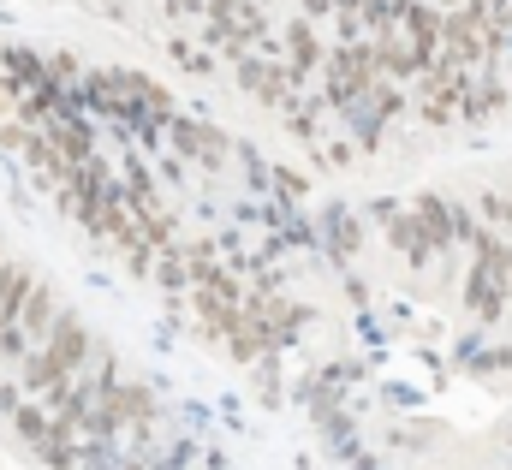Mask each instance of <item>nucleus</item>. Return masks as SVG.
Returning <instances> with one entry per match:
<instances>
[{
    "label": "nucleus",
    "instance_id": "f257e3e1",
    "mask_svg": "<svg viewBox=\"0 0 512 470\" xmlns=\"http://www.w3.org/2000/svg\"><path fill=\"white\" fill-rule=\"evenodd\" d=\"M90 102L96 108H108V114H120V119H173V96L161 90V84H149V78H137V72H90Z\"/></svg>",
    "mask_w": 512,
    "mask_h": 470
},
{
    "label": "nucleus",
    "instance_id": "f03ea898",
    "mask_svg": "<svg viewBox=\"0 0 512 470\" xmlns=\"http://www.w3.org/2000/svg\"><path fill=\"white\" fill-rule=\"evenodd\" d=\"M161 411H155V393L149 387H131V381H114L96 405H90V417H84V429L96 435V441H114V435H126V429H149Z\"/></svg>",
    "mask_w": 512,
    "mask_h": 470
},
{
    "label": "nucleus",
    "instance_id": "7ed1b4c3",
    "mask_svg": "<svg viewBox=\"0 0 512 470\" xmlns=\"http://www.w3.org/2000/svg\"><path fill=\"white\" fill-rule=\"evenodd\" d=\"M48 352L78 375V369H84V357H90V328H84L78 316H66V310H60V316H54V328H48Z\"/></svg>",
    "mask_w": 512,
    "mask_h": 470
},
{
    "label": "nucleus",
    "instance_id": "20e7f679",
    "mask_svg": "<svg viewBox=\"0 0 512 470\" xmlns=\"http://www.w3.org/2000/svg\"><path fill=\"white\" fill-rule=\"evenodd\" d=\"M239 84H245V96H251V102H268V108H286V102H292V84H286V72H280V66L245 60V66H239Z\"/></svg>",
    "mask_w": 512,
    "mask_h": 470
},
{
    "label": "nucleus",
    "instance_id": "39448f33",
    "mask_svg": "<svg viewBox=\"0 0 512 470\" xmlns=\"http://www.w3.org/2000/svg\"><path fill=\"white\" fill-rule=\"evenodd\" d=\"M286 54H292V66H286V84H304V78H310V66H322V42H316L310 18H298V24L286 30Z\"/></svg>",
    "mask_w": 512,
    "mask_h": 470
},
{
    "label": "nucleus",
    "instance_id": "423d86ee",
    "mask_svg": "<svg viewBox=\"0 0 512 470\" xmlns=\"http://www.w3.org/2000/svg\"><path fill=\"white\" fill-rule=\"evenodd\" d=\"M465 298H471V310H477L483 322H501V304H507V286H501V280H495V274H489V268L477 262V268H471V280H465Z\"/></svg>",
    "mask_w": 512,
    "mask_h": 470
},
{
    "label": "nucleus",
    "instance_id": "0eeeda50",
    "mask_svg": "<svg viewBox=\"0 0 512 470\" xmlns=\"http://www.w3.org/2000/svg\"><path fill=\"white\" fill-rule=\"evenodd\" d=\"M54 316H60L54 292H48V286H30V298L18 304V322H12V328H18L24 340H36V334H48V328H54Z\"/></svg>",
    "mask_w": 512,
    "mask_h": 470
},
{
    "label": "nucleus",
    "instance_id": "6e6552de",
    "mask_svg": "<svg viewBox=\"0 0 512 470\" xmlns=\"http://www.w3.org/2000/svg\"><path fill=\"white\" fill-rule=\"evenodd\" d=\"M387 221H393V227H387V244H393V250H405V256L417 262V268H429L435 244H429V233L417 227V215H387Z\"/></svg>",
    "mask_w": 512,
    "mask_h": 470
},
{
    "label": "nucleus",
    "instance_id": "1a4fd4ad",
    "mask_svg": "<svg viewBox=\"0 0 512 470\" xmlns=\"http://www.w3.org/2000/svg\"><path fill=\"white\" fill-rule=\"evenodd\" d=\"M66 381H72V369L54 352H36L24 363V387H30V393H54V387H66Z\"/></svg>",
    "mask_w": 512,
    "mask_h": 470
},
{
    "label": "nucleus",
    "instance_id": "9d476101",
    "mask_svg": "<svg viewBox=\"0 0 512 470\" xmlns=\"http://www.w3.org/2000/svg\"><path fill=\"white\" fill-rule=\"evenodd\" d=\"M417 227L429 233L435 250H441V244H453V215H447V203H441V197H417Z\"/></svg>",
    "mask_w": 512,
    "mask_h": 470
},
{
    "label": "nucleus",
    "instance_id": "9b49d317",
    "mask_svg": "<svg viewBox=\"0 0 512 470\" xmlns=\"http://www.w3.org/2000/svg\"><path fill=\"white\" fill-rule=\"evenodd\" d=\"M197 316H203V334H209V340H233V334H239V310H227V304L197 298Z\"/></svg>",
    "mask_w": 512,
    "mask_h": 470
},
{
    "label": "nucleus",
    "instance_id": "f8f14e48",
    "mask_svg": "<svg viewBox=\"0 0 512 470\" xmlns=\"http://www.w3.org/2000/svg\"><path fill=\"white\" fill-rule=\"evenodd\" d=\"M12 423H18V435H24L30 447H42V441H54V435H60V429L48 423V411H36V405H18V411H12Z\"/></svg>",
    "mask_w": 512,
    "mask_h": 470
},
{
    "label": "nucleus",
    "instance_id": "ddd939ff",
    "mask_svg": "<svg viewBox=\"0 0 512 470\" xmlns=\"http://www.w3.org/2000/svg\"><path fill=\"white\" fill-rule=\"evenodd\" d=\"M483 215H489L495 238H507V233H512V197H501V191H483Z\"/></svg>",
    "mask_w": 512,
    "mask_h": 470
},
{
    "label": "nucleus",
    "instance_id": "4468645a",
    "mask_svg": "<svg viewBox=\"0 0 512 470\" xmlns=\"http://www.w3.org/2000/svg\"><path fill=\"white\" fill-rule=\"evenodd\" d=\"M24 346H30V340H24L18 328H0V352L6 357H24Z\"/></svg>",
    "mask_w": 512,
    "mask_h": 470
},
{
    "label": "nucleus",
    "instance_id": "2eb2a0df",
    "mask_svg": "<svg viewBox=\"0 0 512 470\" xmlns=\"http://www.w3.org/2000/svg\"><path fill=\"white\" fill-rule=\"evenodd\" d=\"M298 6H304V12H316V18H322V12H334V0H298Z\"/></svg>",
    "mask_w": 512,
    "mask_h": 470
},
{
    "label": "nucleus",
    "instance_id": "dca6fc26",
    "mask_svg": "<svg viewBox=\"0 0 512 470\" xmlns=\"http://www.w3.org/2000/svg\"><path fill=\"white\" fill-rule=\"evenodd\" d=\"M12 274H18V268H0V298H6V286H12Z\"/></svg>",
    "mask_w": 512,
    "mask_h": 470
}]
</instances>
